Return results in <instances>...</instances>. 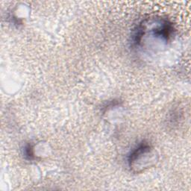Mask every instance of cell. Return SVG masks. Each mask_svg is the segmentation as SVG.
Listing matches in <instances>:
<instances>
[{"label": "cell", "mask_w": 191, "mask_h": 191, "mask_svg": "<svg viewBox=\"0 0 191 191\" xmlns=\"http://www.w3.org/2000/svg\"><path fill=\"white\" fill-rule=\"evenodd\" d=\"M25 155L28 159H32L34 157V151L31 145H28L25 148Z\"/></svg>", "instance_id": "obj_1"}]
</instances>
